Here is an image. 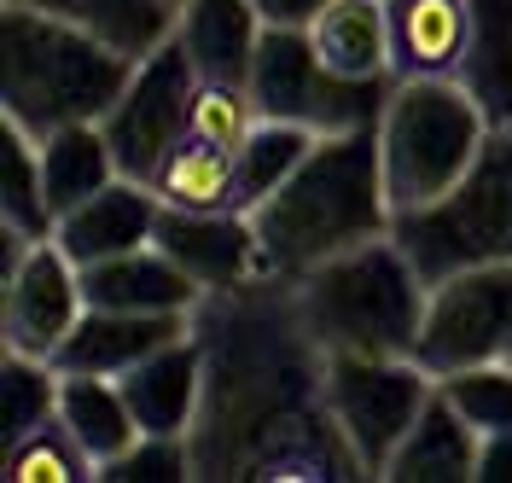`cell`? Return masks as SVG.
<instances>
[{
  "mask_svg": "<svg viewBox=\"0 0 512 483\" xmlns=\"http://www.w3.org/2000/svg\"><path fill=\"white\" fill-rule=\"evenodd\" d=\"M163 6H175V12H181V0H163Z\"/></svg>",
  "mask_w": 512,
  "mask_h": 483,
  "instance_id": "e575fe53",
  "label": "cell"
},
{
  "mask_svg": "<svg viewBox=\"0 0 512 483\" xmlns=\"http://www.w3.org/2000/svg\"><path fill=\"white\" fill-rule=\"evenodd\" d=\"M478 478L483 483H512V431H495L478 443Z\"/></svg>",
  "mask_w": 512,
  "mask_h": 483,
  "instance_id": "d6a6232c",
  "label": "cell"
},
{
  "mask_svg": "<svg viewBox=\"0 0 512 483\" xmlns=\"http://www.w3.org/2000/svg\"><path fill=\"white\" fill-rule=\"evenodd\" d=\"M187 338V315H128V309H82V321L70 326L53 367L59 373H105L123 379L134 361L158 355L163 344Z\"/></svg>",
  "mask_w": 512,
  "mask_h": 483,
  "instance_id": "4fadbf2b",
  "label": "cell"
},
{
  "mask_svg": "<svg viewBox=\"0 0 512 483\" xmlns=\"http://www.w3.org/2000/svg\"><path fill=\"white\" fill-rule=\"evenodd\" d=\"M507 338H512V262H483V268H460V274L431 286L414 361L431 379H448L460 367L501 361Z\"/></svg>",
  "mask_w": 512,
  "mask_h": 483,
  "instance_id": "ba28073f",
  "label": "cell"
},
{
  "mask_svg": "<svg viewBox=\"0 0 512 483\" xmlns=\"http://www.w3.org/2000/svg\"><path fill=\"white\" fill-rule=\"evenodd\" d=\"M245 88H251L256 117L303 123V129H315L326 140V134L379 129L396 76L355 82V76H338V70L320 65L309 30H262Z\"/></svg>",
  "mask_w": 512,
  "mask_h": 483,
  "instance_id": "8992f818",
  "label": "cell"
},
{
  "mask_svg": "<svg viewBox=\"0 0 512 483\" xmlns=\"http://www.w3.org/2000/svg\"><path fill=\"white\" fill-rule=\"evenodd\" d=\"M390 233L414 257L425 286H437L460 268L512 262V129H489L466 181L414 216H396Z\"/></svg>",
  "mask_w": 512,
  "mask_h": 483,
  "instance_id": "5b68a950",
  "label": "cell"
},
{
  "mask_svg": "<svg viewBox=\"0 0 512 483\" xmlns=\"http://www.w3.org/2000/svg\"><path fill=\"white\" fill-rule=\"evenodd\" d=\"M59 425L82 443V454L94 460V472H105L111 460H123L146 431L128 408V396L117 379L105 373H64L59 385Z\"/></svg>",
  "mask_w": 512,
  "mask_h": 483,
  "instance_id": "ffe728a7",
  "label": "cell"
},
{
  "mask_svg": "<svg viewBox=\"0 0 512 483\" xmlns=\"http://www.w3.org/2000/svg\"><path fill=\"white\" fill-rule=\"evenodd\" d=\"M140 59L117 53L82 24L53 12L12 6L0 12V99L6 123L30 134H53L70 123H105Z\"/></svg>",
  "mask_w": 512,
  "mask_h": 483,
  "instance_id": "7a4b0ae2",
  "label": "cell"
},
{
  "mask_svg": "<svg viewBox=\"0 0 512 483\" xmlns=\"http://www.w3.org/2000/svg\"><path fill=\"white\" fill-rule=\"evenodd\" d=\"M41 146V175H47V204H53V222L64 210L88 204L94 193H105L123 169H117V152L99 123H70V129L35 134Z\"/></svg>",
  "mask_w": 512,
  "mask_h": 483,
  "instance_id": "7402d4cb",
  "label": "cell"
},
{
  "mask_svg": "<svg viewBox=\"0 0 512 483\" xmlns=\"http://www.w3.org/2000/svg\"><path fill=\"white\" fill-rule=\"evenodd\" d=\"M448 402L460 408V419L478 431V437H495V431H512V367L507 361H478V367H460L437 379Z\"/></svg>",
  "mask_w": 512,
  "mask_h": 483,
  "instance_id": "f1b7e54d",
  "label": "cell"
},
{
  "mask_svg": "<svg viewBox=\"0 0 512 483\" xmlns=\"http://www.w3.org/2000/svg\"><path fill=\"white\" fill-rule=\"evenodd\" d=\"M501 361H507V367H512V338H507V350H501Z\"/></svg>",
  "mask_w": 512,
  "mask_h": 483,
  "instance_id": "836d02e7",
  "label": "cell"
},
{
  "mask_svg": "<svg viewBox=\"0 0 512 483\" xmlns=\"http://www.w3.org/2000/svg\"><path fill=\"white\" fill-rule=\"evenodd\" d=\"M0 332L6 350L47 355L70 338V326L82 321L88 297H82V268L70 262L59 239H24L0 227Z\"/></svg>",
  "mask_w": 512,
  "mask_h": 483,
  "instance_id": "9c48e42d",
  "label": "cell"
},
{
  "mask_svg": "<svg viewBox=\"0 0 512 483\" xmlns=\"http://www.w3.org/2000/svg\"><path fill=\"white\" fill-rule=\"evenodd\" d=\"M320 146L315 129L303 123H280V117H256V129L239 140L233 152V169H239V210L251 216L268 193H280L291 175L309 163V152Z\"/></svg>",
  "mask_w": 512,
  "mask_h": 483,
  "instance_id": "d4e9b609",
  "label": "cell"
},
{
  "mask_svg": "<svg viewBox=\"0 0 512 483\" xmlns=\"http://www.w3.org/2000/svg\"><path fill=\"white\" fill-rule=\"evenodd\" d=\"M82 297H88V309L187 315L192 303L204 297V286H198L169 251L140 245V251H123V257H105V262H94V268H82Z\"/></svg>",
  "mask_w": 512,
  "mask_h": 483,
  "instance_id": "5bb4252c",
  "label": "cell"
},
{
  "mask_svg": "<svg viewBox=\"0 0 512 483\" xmlns=\"http://www.w3.org/2000/svg\"><path fill=\"white\" fill-rule=\"evenodd\" d=\"M0 227L24 233V239H53V204H47L41 146L18 123H6V146H0Z\"/></svg>",
  "mask_w": 512,
  "mask_h": 483,
  "instance_id": "484cf974",
  "label": "cell"
},
{
  "mask_svg": "<svg viewBox=\"0 0 512 483\" xmlns=\"http://www.w3.org/2000/svg\"><path fill=\"white\" fill-rule=\"evenodd\" d=\"M158 216L163 198L152 181H134V175H117L105 193H94L88 204L64 210L53 222V239H59L76 268H94L105 257H123V251H140L158 239Z\"/></svg>",
  "mask_w": 512,
  "mask_h": 483,
  "instance_id": "8fae6325",
  "label": "cell"
},
{
  "mask_svg": "<svg viewBox=\"0 0 512 483\" xmlns=\"http://www.w3.org/2000/svg\"><path fill=\"white\" fill-rule=\"evenodd\" d=\"M99 478L111 483H175L187 478V449H181V437H140L123 460H111Z\"/></svg>",
  "mask_w": 512,
  "mask_h": 483,
  "instance_id": "4dcf8cb0",
  "label": "cell"
},
{
  "mask_svg": "<svg viewBox=\"0 0 512 483\" xmlns=\"http://www.w3.org/2000/svg\"><path fill=\"white\" fill-rule=\"evenodd\" d=\"M59 385L64 373L47 355L6 350V367H0V449L24 443L30 431L59 419Z\"/></svg>",
  "mask_w": 512,
  "mask_h": 483,
  "instance_id": "4316f807",
  "label": "cell"
},
{
  "mask_svg": "<svg viewBox=\"0 0 512 483\" xmlns=\"http://www.w3.org/2000/svg\"><path fill=\"white\" fill-rule=\"evenodd\" d=\"M390 222L396 210L384 193L379 129L326 134L286 187L251 210L262 274L274 280H303L309 268L332 262L338 251H355L390 233Z\"/></svg>",
  "mask_w": 512,
  "mask_h": 483,
  "instance_id": "6da1fadb",
  "label": "cell"
},
{
  "mask_svg": "<svg viewBox=\"0 0 512 483\" xmlns=\"http://www.w3.org/2000/svg\"><path fill=\"white\" fill-rule=\"evenodd\" d=\"M251 129H256L251 88H245V82H210V76H198V88H192V117H187L192 140L222 146V152H239V140Z\"/></svg>",
  "mask_w": 512,
  "mask_h": 483,
  "instance_id": "f546056e",
  "label": "cell"
},
{
  "mask_svg": "<svg viewBox=\"0 0 512 483\" xmlns=\"http://www.w3.org/2000/svg\"><path fill=\"white\" fill-rule=\"evenodd\" d=\"M437 379L419 367L414 355H326L320 361V396L326 414L344 431L355 466L367 478H384V466L396 460L402 437L414 431V419L425 414Z\"/></svg>",
  "mask_w": 512,
  "mask_h": 483,
  "instance_id": "52a82bcc",
  "label": "cell"
},
{
  "mask_svg": "<svg viewBox=\"0 0 512 483\" xmlns=\"http://www.w3.org/2000/svg\"><path fill=\"white\" fill-rule=\"evenodd\" d=\"M0 478L6 483H76V478H99V472H94V460L82 454V443L53 419V425L30 431L24 443L0 449Z\"/></svg>",
  "mask_w": 512,
  "mask_h": 483,
  "instance_id": "83f0119b",
  "label": "cell"
},
{
  "mask_svg": "<svg viewBox=\"0 0 512 483\" xmlns=\"http://www.w3.org/2000/svg\"><path fill=\"white\" fill-rule=\"evenodd\" d=\"M192 88H198V70H192L187 47L169 35L163 47H152L128 88L117 94V105L105 111V140L117 152V169L134 181H152L158 163L187 140V117H192Z\"/></svg>",
  "mask_w": 512,
  "mask_h": 483,
  "instance_id": "30bf717a",
  "label": "cell"
},
{
  "mask_svg": "<svg viewBox=\"0 0 512 483\" xmlns=\"http://www.w3.org/2000/svg\"><path fill=\"white\" fill-rule=\"evenodd\" d=\"M291 286H297L303 332L320 344V355H414L431 286L414 257L396 245V233L338 251Z\"/></svg>",
  "mask_w": 512,
  "mask_h": 483,
  "instance_id": "3957f363",
  "label": "cell"
},
{
  "mask_svg": "<svg viewBox=\"0 0 512 483\" xmlns=\"http://www.w3.org/2000/svg\"><path fill=\"white\" fill-rule=\"evenodd\" d=\"M478 443L483 437L460 419V408L448 402L443 390H431L425 414L402 437V449L384 466V478H396V483H466V478H478Z\"/></svg>",
  "mask_w": 512,
  "mask_h": 483,
  "instance_id": "ac0fdd59",
  "label": "cell"
},
{
  "mask_svg": "<svg viewBox=\"0 0 512 483\" xmlns=\"http://www.w3.org/2000/svg\"><path fill=\"white\" fill-rule=\"evenodd\" d=\"M454 82L478 99L495 129H512V0H472V30Z\"/></svg>",
  "mask_w": 512,
  "mask_h": 483,
  "instance_id": "44dd1931",
  "label": "cell"
},
{
  "mask_svg": "<svg viewBox=\"0 0 512 483\" xmlns=\"http://www.w3.org/2000/svg\"><path fill=\"white\" fill-rule=\"evenodd\" d=\"M483 105L454 76H396L379 117V169L396 216L448 198L489 140Z\"/></svg>",
  "mask_w": 512,
  "mask_h": 483,
  "instance_id": "277c9868",
  "label": "cell"
},
{
  "mask_svg": "<svg viewBox=\"0 0 512 483\" xmlns=\"http://www.w3.org/2000/svg\"><path fill=\"white\" fill-rule=\"evenodd\" d=\"M158 251L187 268L204 291L216 286H245L251 274H262V251H256V227L245 210H216V216H198V210H163L158 216Z\"/></svg>",
  "mask_w": 512,
  "mask_h": 483,
  "instance_id": "7c38bea8",
  "label": "cell"
},
{
  "mask_svg": "<svg viewBox=\"0 0 512 483\" xmlns=\"http://www.w3.org/2000/svg\"><path fill=\"white\" fill-rule=\"evenodd\" d=\"M320 6H326V0H256V12H262L268 30H309Z\"/></svg>",
  "mask_w": 512,
  "mask_h": 483,
  "instance_id": "1f68e13d",
  "label": "cell"
},
{
  "mask_svg": "<svg viewBox=\"0 0 512 483\" xmlns=\"http://www.w3.org/2000/svg\"><path fill=\"white\" fill-rule=\"evenodd\" d=\"M163 210H198V216H216V210H239V169L233 152L222 146H204V140H181L152 175Z\"/></svg>",
  "mask_w": 512,
  "mask_h": 483,
  "instance_id": "cb8c5ba5",
  "label": "cell"
},
{
  "mask_svg": "<svg viewBox=\"0 0 512 483\" xmlns=\"http://www.w3.org/2000/svg\"><path fill=\"white\" fill-rule=\"evenodd\" d=\"M117 385H123L128 408H134V419H140L146 437H187L192 414H198V385H204L198 344H192V338L163 344L158 355L134 361Z\"/></svg>",
  "mask_w": 512,
  "mask_h": 483,
  "instance_id": "2e32d148",
  "label": "cell"
},
{
  "mask_svg": "<svg viewBox=\"0 0 512 483\" xmlns=\"http://www.w3.org/2000/svg\"><path fill=\"white\" fill-rule=\"evenodd\" d=\"M320 65L355 76V82H373V76H396L390 59V6L384 0H326L309 24Z\"/></svg>",
  "mask_w": 512,
  "mask_h": 483,
  "instance_id": "d6986e66",
  "label": "cell"
},
{
  "mask_svg": "<svg viewBox=\"0 0 512 483\" xmlns=\"http://www.w3.org/2000/svg\"><path fill=\"white\" fill-rule=\"evenodd\" d=\"M262 30L268 24L256 0H181L175 12V41L187 47L192 70L210 82H245Z\"/></svg>",
  "mask_w": 512,
  "mask_h": 483,
  "instance_id": "9a60e30c",
  "label": "cell"
},
{
  "mask_svg": "<svg viewBox=\"0 0 512 483\" xmlns=\"http://www.w3.org/2000/svg\"><path fill=\"white\" fill-rule=\"evenodd\" d=\"M12 6H35L64 24H82L128 59H146L152 47L175 35V6H163V0H12Z\"/></svg>",
  "mask_w": 512,
  "mask_h": 483,
  "instance_id": "603a6c76",
  "label": "cell"
},
{
  "mask_svg": "<svg viewBox=\"0 0 512 483\" xmlns=\"http://www.w3.org/2000/svg\"><path fill=\"white\" fill-rule=\"evenodd\" d=\"M396 76H454L472 30V0H384Z\"/></svg>",
  "mask_w": 512,
  "mask_h": 483,
  "instance_id": "e0dca14e",
  "label": "cell"
}]
</instances>
